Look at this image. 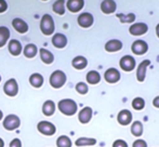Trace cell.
Instances as JSON below:
<instances>
[{
    "instance_id": "1",
    "label": "cell",
    "mask_w": 159,
    "mask_h": 147,
    "mask_svg": "<svg viewBox=\"0 0 159 147\" xmlns=\"http://www.w3.org/2000/svg\"><path fill=\"white\" fill-rule=\"evenodd\" d=\"M57 108L61 111L63 115L65 116H73L77 113V104H76L75 101L70 99H65L62 100V101L59 102L57 104Z\"/></svg>"
},
{
    "instance_id": "2",
    "label": "cell",
    "mask_w": 159,
    "mask_h": 147,
    "mask_svg": "<svg viewBox=\"0 0 159 147\" xmlns=\"http://www.w3.org/2000/svg\"><path fill=\"white\" fill-rule=\"evenodd\" d=\"M54 21H53L52 16L50 14H44L41 17V21H40V29L41 33L46 36H50L54 32Z\"/></svg>"
},
{
    "instance_id": "3",
    "label": "cell",
    "mask_w": 159,
    "mask_h": 147,
    "mask_svg": "<svg viewBox=\"0 0 159 147\" xmlns=\"http://www.w3.org/2000/svg\"><path fill=\"white\" fill-rule=\"evenodd\" d=\"M50 84L52 88L54 89H60L65 84L66 82V75L62 70H55L51 74L50 76Z\"/></svg>"
},
{
    "instance_id": "4",
    "label": "cell",
    "mask_w": 159,
    "mask_h": 147,
    "mask_svg": "<svg viewBox=\"0 0 159 147\" xmlns=\"http://www.w3.org/2000/svg\"><path fill=\"white\" fill-rule=\"evenodd\" d=\"M21 124V120L15 115H8L3 120V128L8 131H14Z\"/></svg>"
},
{
    "instance_id": "5",
    "label": "cell",
    "mask_w": 159,
    "mask_h": 147,
    "mask_svg": "<svg viewBox=\"0 0 159 147\" xmlns=\"http://www.w3.org/2000/svg\"><path fill=\"white\" fill-rule=\"evenodd\" d=\"M37 130L39 131L41 134L47 135V136H51L55 133L57 131V128L53 123L49 121H40L39 123L37 124Z\"/></svg>"
},
{
    "instance_id": "6",
    "label": "cell",
    "mask_w": 159,
    "mask_h": 147,
    "mask_svg": "<svg viewBox=\"0 0 159 147\" xmlns=\"http://www.w3.org/2000/svg\"><path fill=\"white\" fill-rule=\"evenodd\" d=\"M135 59L133 56H130V55H125L119 61L120 68L125 72H132L135 68Z\"/></svg>"
},
{
    "instance_id": "7",
    "label": "cell",
    "mask_w": 159,
    "mask_h": 147,
    "mask_svg": "<svg viewBox=\"0 0 159 147\" xmlns=\"http://www.w3.org/2000/svg\"><path fill=\"white\" fill-rule=\"evenodd\" d=\"M3 91L8 96H15L19 93V84H17L15 79H9L8 81L4 83L3 86Z\"/></svg>"
},
{
    "instance_id": "8",
    "label": "cell",
    "mask_w": 159,
    "mask_h": 147,
    "mask_svg": "<svg viewBox=\"0 0 159 147\" xmlns=\"http://www.w3.org/2000/svg\"><path fill=\"white\" fill-rule=\"evenodd\" d=\"M131 50H132V52H133V54L143 55L148 50V44H147L146 41H144V40H135V41L132 43Z\"/></svg>"
},
{
    "instance_id": "9",
    "label": "cell",
    "mask_w": 159,
    "mask_h": 147,
    "mask_svg": "<svg viewBox=\"0 0 159 147\" xmlns=\"http://www.w3.org/2000/svg\"><path fill=\"white\" fill-rule=\"evenodd\" d=\"M147 30H148V26L145 23H134L129 28V33L132 36H142L146 34Z\"/></svg>"
},
{
    "instance_id": "10",
    "label": "cell",
    "mask_w": 159,
    "mask_h": 147,
    "mask_svg": "<svg viewBox=\"0 0 159 147\" xmlns=\"http://www.w3.org/2000/svg\"><path fill=\"white\" fill-rule=\"evenodd\" d=\"M77 22L79 24V26H81L82 28H89L93 25V22H94V19H93V15L91 13L84 12L81 13V14L78 16Z\"/></svg>"
},
{
    "instance_id": "11",
    "label": "cell",
    "mask_w": 159,
    "mask_h": 147,
    "mask_svg": "<svg viewBox=\"0 0 159 147\" xmlns=\"http://www.w3.org/2000/svg\"><path fill=\"white\" fill-rule=\"evenodd\" d=\"M151 65V61L149 60H144L140 63V65L138 66L136 69V79L139 82H143L146 77V69L147 67Z\"/></svg>"
},
{
    "instance_id": "12",
    "label": "cell",
    "mask_w": 159,
    "mask_h": 147,
    "mask_svg": "<svg viewBox=\"0 0 159 147\" xmlns=\"http://www.w3.org/2000/svg\"><path fill=\"white\" fill-rule=\"evenodd\" d=\"M104 78L108 83H116L120 80V73L114 67L108 68L104 74Z\"/></svg>"
},
{
    "instance_id": "13",
    "label": "cell",
    "mask_w": 159,
    "mask_h": 147,
    "mask_svg": "<svg viewBox=\"0 0 159 147\" xmlns=\"http://www.w3.org/2000/svg\"><path fill=\"white\" fill-rule=\"evenodd\" d=\"M117 120L121 126H128L132 121V114L128 109H122L117 116Z\"/></svg>"
},
{
    "instance_id": "14",
    "label": "cell",
    "mask_w": 159,
    "mask_h": 147,
    "mask_svg": "<svg viewBox=\"0 0 159 147\" xmlns=\"http://www.w3.org/2000/svg\"><path fill=\"white\" fill-rule=\"evenodd\" d=\"M117 9V4L113 0H104L101 2V10L104 14H111L114 13Z\"/></svg>"
},
{
    "instance_id": "15",
    "label": "cell",
    "mask_w": 159,
    "mask_h": 147,
    "mask_svg": "<svg viewBox=\"0 0 159 147\" xmlns=\"http://www.w3.org/2000/svg\"><path fill=\"white\" fill-rule=\"evenodd\" d=\"M22 44L19 40H15V39H12L10 40L8 44V50L13 56H17L22 53Z\"/></svg>"
},
{
    "instance_id": "16",
    "label": "cell",
    "mask_w": 159,
    "mask_h": 147,
    "mask_svg": "<svg viewBox=\"0 0 159 147\" xmlns=\"http://www.w3.org/2000/svg\"><path fill=\"white\" fill-rule=\"evenodd\" d=\"M122 49V42L118 39H111L105 43V50L107 52H117Z\"/></svg>"
},
{
    "instance_id": "17",
    "label": "cell",
    "mask_w": 159,
    "mask_h": 147,
    "mask_svg": "<svg viewBox=\"0 0 159 147\" xmlns=\"http://www.w3.org/2000/svg\"><path fill=\"white\" fill-rule=\"evenodd\" d=\"M12 26L17 33H20V34H25V33L28 30L27 23H26L25 21H23L22 19H19V17H16V19L13 20Z\"/></svg>"
},
{
    "instance_id": "18",
    "label": "cell",
    "mask_w": 159,
    "mask_h": 147,
    "mask_svg": "<svg viewBox=\"0 0 159 147\" xmlns=\"http://www.w3.org/2000/svg\"><path fill=\"white\" fill-rule=\"evenodd\" d=\"M52 44L57 49H63L66 47L67 44V38L65 35L61 34V33H57L55 34L52 38Z\"/></svg>"
},
{
    "instance_id": "19",
    "label": "cell",
    "mask_w": 159,
    "mask_h": 147,
    "mask_svg": "<svg viewBox=\"0 0 159 147\" xmlns=\"http://www.w3.org/2000/svg\"><path fill=\"white\" fill-rule=\"evenodd\" d=\"M84 0H68L66 2V7L70 12L77 13L84 8Z\"/></svg>"
},
{
    "instance_id": "20",
    "label": "cell",
    "mask_w": 159,
    "mask_h": 147,
    "mask_svg": "<svg viewBox=\"0 0 159 147\" xmlns=\"http://www.w3.org/2000/svg\"><path fill=\"white\" fill-rule=\"evenodd\" d=\"M92 118V108L91 107H84L79 111V115H78V119L81 123L86 124Z\"/></svg>"
},
{
    "instance_id": "21",
    "label": "cell",
    "mask_w": 159,
    "mask_h": 147,
    "mask_svg": "<svg viewBox=\"0 0 159 147\" xmlns=\"http://www.w3.org/2000/svg\"><path fill=\"white\" fill-rule=\"evenodd\" d=\"M71 65H73V67L76 68V69L81 70V69H84V68L87 67V65H88V61H87V59L84 56L79 55V56H76L75 59H73V61H71Z\"/></svg>"
},
{
    "instance_id": "22",
    "label": "cell",
    "mask_w": 159,
    "mask_h": 147,
    "mask_svg": "<svg viewBox=\"0 0 159 147\" xmlns=\"http://www.w3.org/2000/svg\"><path fill=\"white\" fill-rule=\"evenodd\" d=\"M39 53H40V59H41V61L44 64H48L49 65V64L53 63L54 56H53V54L49 50H47V49H40Z\"/></svg>"
},
{
    "instance_id": "23",
    "label": "cell",
    "mask_w": 159,
    "mask_h": 147,
    "mask_svg": "<svg viewBox=\"0 0 159 147\" xmlns=\"http://www.w3.org/2000/svg\"><path fill=\"white\" fill-rule=\"evenodd\" d=\"M55 111V104L53 101H46L43 103V105H42V113H43V115L48 116V117H50V116H52L53 114H54Z\"/></svg>"
},
{
    "instance_id": "24",
    "label": "cell",
    "mask_w": 159,
    "mask_h": 147,
    "mask_svg": "<svg viewBox=\"0 0 159 147\" xmlns=\"http://www.w3.org/2000/svg\"><path fill=\"white\" fill-rule=\"evenodd\" d=\"M30 83L32 84L34 88H40L43 84V77L38 73L33 74L30 77Z\"/></svg>"
},
{
    "instance_id": "25",
    "label": "cell",
    "mask_w": 159,
    "mask_h": 147,
    "mask_svg": "<svg viewBox=\"0 0 159 147\" xmlns=\"http://www.w3.org/2000/svg\"><path fill=\"white\" fill-rule=\"evenodd\" d=\"M87 82H89L90 84H98L101 81V75L96 70H90L87 74Z\"/></svg>"
},
{
    "instance_id": "26",
    "label": "cell",
    "mask_w": 159,
    "mask_h": 147,
    "mask_svg": "<svg viewBox=\"0 0 159 147\" xmlns=\"http://www.w3.org/2000/svg\"><path fill=\"white\" fill-rule=\"evenodd\" d=\"M37 52H38L37 47L33 43L27 44V46L24 48V51H23L24 55H25L27 59H33V57H35L36 54H37Z\"/></svg>"
},
{
    "instance_id": "27",
    "label": "cell",
    "mask_w": 159,
    "mask_h": 147,
    "mask_svg": "<svg viewBox=\"0 0 159 147\" xmlns=\"http://www.w3.org/2000/svg\"><path fill=\"white\" fill-rule=\"evenodd\" d=\"M9 38H10V30L6 26H1L0 27V48H2L8 42Z\"/></svg>"
},
{
    "instance_id": "28",
    "label": "cell",
    "mask_w": 159,
    "mask_h": 147,
    "mask_svg": "<svg viewBox=\"0 0 159 147\" xmlns=\"http://www.w3.org/2000/svg\"><path fill=\"white\" fill-rule=\"evenodd\" d=\"M76 146H93L96 144L95 139H90V137H79L75 142Z\"/></svg>"
},
{
    "instance_id": "29",
    "label": "cell",
    "mask_w": 159,
    "mask_h": 147,
    "mask_svg": "<svg viewBox=\"0 0 159 147\" xmlns=\"http://www.w3.org/2000/svg\"><path fill=\"white\" fill-rule=\"evenodd\" d=\"M131 133L134 136H141L143 134V124L141 121H134L131 126Z\"/></svg>"
},
{
    "instance_id": "30",
    "label": "cell",
    "mask_w": 159,
    "mask_h": 147,
    "mask_svg": "<svg viewBox=\"0 0 159 147\" xmlns=\"http://www.w3.org/2000/svg\"><path fill=\"white\" fill-rule=\"evenodd\" d=\"M52 9L57 14L59 15H63L65 13V2L63 0H57L53 3Z\"/></svg>"
},
{
    "instance_id": "31",
    "label": "cell",
    "mask_w": 159,
    "mask_h": 147,
    "mask_svg": "<svg viewBox=\"0 0 159 147\" xmlns=\"http://www.w3.org/2000/svg\"><path fill=\"white\" fill-rule=\"evenodd\" d=\"M57 147H71V141L66 135H61L57 140Z\"/></svg>"
},
{
    "instance_id": "32",
    "label": "cell",
    "mask_w": 159,
    "mask_h": 147,
    "mask_svg": "<svg viewBox=\"0 0 159 147\" xmlns=\"http://www.w3.org/2000/svg\"><path fill=\"white\" fill-rule=\"evenodd\" d=\"M117 17L120 20L121 23H132L135 20V15L133 13H128V14H117Z\"/></svg>"
},
{
    "instance_id": "33",
    "label": "cell",
    "mask_w": 159,
    "mask_h": 147,
    "mask_svg": "<svg viewBox=\"0 0 159 147\" xmlns=\"http://www.w3.org/2000/svg\"><path fill=\"white\" fill-rule=\"evenodd\" d=\"M132 107L136 110H142L145 107V101L142 97H135L132 101Z\"/></svg>"
},
{
    "instance_id": "34",
    "label": "cell",
    "mask_w": 159,
    "mask_h": 147,
    "mask_svg": "<svg viewBox=\"0 0 159 147\" xmlns=\"http://www.w3.org/2000/svg\"><path fill=\"white\" fill-rule=\"evenodd\" d=\"M76 91H77L79 94H87L89 91L88 86H87L84 82H78L76 84Z\"/></svg>"
},
{
    "instance_id": "35",
    "label": "cell",
    "mask_w": 159,
    "mask_h": 147,
    "mask_svg": "<svg viewBox=\"0 0 159 147\" xmlns=\"http://www.w3.org/2000/svg\"><path fill=\"white\" fill-rule=\"evenodd\" d=\"M132 147H147V143L144 140H138V141L133 142Z\"/></svg>"
},
{
    "instance_id": "36",
    "label": "cell",
    "mask_w": 159,
    "mask_h": 147,
    "mask_svg": "<svg viewBox=\"0 0 159 147\" xmlns=\"http://www.w3.org/2000/svg\"><path fill=\"white\" fill-rule=\"evenodd\" d=\"M113 147H128V144L124 140H116L113 143Z\"/></svg>"
},
{
    "instance_id": "37",
    "label": "cell",
    "mask_w": 159,
    "mask_h": 147,
    "mask_svg": "<svg viewBox=\"0 0 159 147\" xmlns=\"http://www.w3.org/2000/svg\"><path fill=\"white\" fill-rule=\"evenodd\" d=\"M10 147H22V143L19 139H13L10 143Z\"/></svg>"
},
{
    "instance_id": "38",
    "label": "cell",
    "mask_w": 159,
    "mask_h": 147,
    "mask_svg": "<svg viewBox=\"0 0 159 147\" xmlns=\"http://www.w3.org/2000/svg\"><path fill=\"white\" fill-rule=\"evenodd\" d=\"M8 9V4L4 0H0V13H3Z\"/></svg>"
},
{
    "instance_id": "39",
    "label": "cell",
    "mask_w": 159,
    "mask_h": 147,
    "mask_svg": "<svg viewBox=\"0 0 159 147\" xmlns=\"http://www.w3.org/2000/svg\"><path fill=\"white\" fill-rule=\"evenodd\" d=\"M153 105L155 106L156 108H159V95H158V96H156L155 99H154V101H153Z\"/></svg>"
},
{
    "instance_id": "40",
    "label": "cell",
    "mask_w": 159,
    "mask_h": 147,
    "mask_svg": "<svg viewBox=\"0 0 159 147\" xmlns=\"http://www.w3.org/2000/svg\"><path fill=\"white\" fill-rule=\"evenodd\" d=\"M156 35L159 38V24H157V26H156Z\"/></svg>"
},
{
    "instance_id": "41",
    "label": "cell",
    "mask_w": 159,
    "mask_h": 147,
    "mask_svg": "<svg viewBox=\"0 0 159 147\" xmlns=\"http://www.w3.org/2000/svg\"><path fill=\"white\" fill-rule=\"evenodd\" d=\"M4 146V142L2 139H0V147H3Z\"/></svg>"
},
{
    "instance_id": "42",
    "label": "cell",
    "mask_w": 159,
    "mask_h": 147,
    "mask_svg": "<svg viewBox=\"0 0 159 147\" xmlns=\"http://www.w3.org/2000/svg\"><path fill=\"white\" fill-rule=\"evenodd\" d=\"M2 117H3V114H2V111L0 110V120L2 119Z\"/></svg>"
},
{
    "instance_id": "43",
    "label": "cell",
    "mask_w": 159,
    "mask_h": 147,
    "mask_svg": "<svg viewBox=\"0 0 159 147\" xmlns=\"http://www.w3.org/2000/svg\"><path fill=\"white\" fill-rule=\"evenodd\" d=\"M0 81H1V76H0Z\"/></svg>"
}]
</instances>
